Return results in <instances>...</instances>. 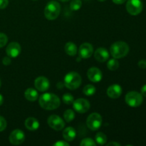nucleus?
<instances>
[{"mask_svg": "<svg viewBox=\"0 0 146 146\" xmlns=\"http://www.w3.org/2000/svg\"><path fill=\"white\" fill-rule=\"evenodd\" d=\"M7 121H6L5 118L4 117L0 115V132L4 131L7 128Z\"/></svg>", "mask_w": 146, "mask_h": 146, "instance_id": "c85d7f7f", "label": "nucleus"}, {"mask_svg": "<svg viewBox=\"0 0 146 146\" xmlns=\"http://www.w3.org/2000/svg\"><path fill=\"white\" fill-rule=\"evenodd\" d=\"M9 139V142L12 145H18L24 143L25 140V135L22 131L19 129H16L11 132Z\"/></svg>", "mask_w": 146, "mask_h": 146, "instance_id": "9d476101", "label": "nucleus"}, {"mask_svg": "<svg viewBox=\"0 0 146 146\" xmlns=\"http://www.w3.org/2000/svg\"><path fill=\"white\" fill-rule=\"evenodd\" d=\"M8 41V37L6 34L0 33V48L4 47Z\"/></svg>", "mask_w": 146, "mask_h": 146, "instance_id": "cd10ccee", "label": "nucleus"}, {"mask_svg": "<svg viewBox=\"0 0 146 146\" xmlns=\"http://www.w3.org/2000/svg\"><path fill=\"white\" fill-rule=\"evenodd\" d=\"M64 49H65L66 53L71 56H74L76 55L77 52H78V48H77L76 45L73 42L66 43L65 47H64Z\"/></svg>", "mask_w": 146, "mask_h": 146, "instance_id": "aec40b11", "label": "nucleus"}, {"mask_svg": "<svg viewBox=\"0 0 146 146\" xmlns=\"http://www.w3.org/2000/svg\"><path fill=\"white\" fill-rule=\"evenodd\" d=\"M24 124H25L26 128L31 131H36L39 128V122L38 121V120L33 117H29L26 119Z\"/></svg>", "mask_w": 146, "mask_h": 146, "instance_id": "f3484780", "label": "nucleus"}, {"mask_svg": "<svg viewBox=\"0 0 146 146\" xmlns=\"http://www.w3.org/2000/svg\"><path fill=\"white\" fill-rule=\"evenodd\" d=\"M107 145H108V146H110V145L120 146V145H121V144L118 143H116V142H111V143H109L107 144Z\"/></svg>", "mask_w": 146, "mask_h": 146, "instance_id": "c9c22d12", "label": "nucleus"}, {"mask_svg": "<svg viewBox=\"0 0 146 146\" xmlns=\"http://www.w3.org/2000/svg\"><path fill=\"white\" fill-rule=\"evenodd\" d=\"M107 67L111 71H115L119 67V62L117 61L116 58H111L107 63Z\"/></svg>", "mask_w": 146, "mask_h": 146, "instance_id": "5701e85b", "label": "nucleus"}, {"mask_svg": "<svg viewBox=\"0 0 146 146\" xmlns=\"http://www.w3.org/2000/svg\"><path fill=\"white\" fill-rule=\"evenodd\" d=\"M9 0H0V9H4L8 6Z\"/></svg>", "mask_w": 146, "mask_h": 146, "instance_id": "c756f323", "label": "nucleus"}, {"mask_svg": "<svg viewBox=\"0 0 146 146\" xmlns=\"http://www.w3.org/2000/svg\"><path fill=\"white\" fill-rule=\"evenodd\" d=\"M110 52L111 56L116 59L123 58L129 52V46L124 41H116L111 45Z\"/></svg>", "mask_w": 146, "mask_h": 146, "instance_id": "f03ea898", "label": "nucleus"}, {"mask_svg": "<svg viewBox=\"0 0 146 146\" xmlns=\"http://www.w3.org/2000/svg\"><path fill=\"white\" fill-rule=\"evenodd\" d=\"M33 1H36V0H33Z\"/></svg>", "mask_w": 146, "mask_h": 146, "instance_id": "a19ab883", "label": "nucleus"}, {"mask_svg": "<svg viewBox=\"0 0 146 146\" xmlns=\"http://www.w3.org/2000/svg\"><path fill=\"white\" fill-rule=\"evenodd\" d=\"M21 51V47L17 42H11L7 46L6 48V53L7 56L11 58H16L19 56Z\"/></svg>", "mask_w": 146, "mask_h": 146, "instance_id": "9b49d317", "label": "nucleus"}, {"mask_svg": "<svg viewBox=\"0 0 146 146\" xmlns=\"http://www.w3.org/2000/svg\"><path fill=\"white\" fill-rule=\"evenodd\" d=\"M38 103H39L40 106L44 109L52 111L59 107L61 101H60V98L55 94L46 93L40 96Z\"/></svg>", "mask_w": 146, "mask_h": 146, "instance_id": "f257e3e1", "label": "nucleus"}, {"mask_svg": "<svg viewBox=\"0 0 146 146\" xmlns=\"http://www.w3.org/2000/svg\"><path fill=\"white\" fill-rule=\"evenodd\" d=\"M11 58H9V56H6L4 58H3L2 59V63L5 66H9L10 64H11Z\"/></svg>", "mask_w": 146, "mask_h": 146, "instance_id": "7c9ffc66", "label": "nucleus"}, {"mask_svg": "<svg viewBox=\"0 0 146 146\" xmlns=\"http://www.w3.org/2000/svg\"><path fill=\"white\" fill-rule=\"evenodd\" d=\"M54 146H69V144L67 143V141H57L56 143L54 144Z\"/></svg>", "mask_w": 146, "mask_h": 146, "instance_id": "2f4dec72", "label": "nucleus"}, {"mask_svg": "<svg viewBox=\"0 0 146 146\" xmlns=\"http://www.w3.org/2000/svg\"><path fill=\"white\" fill-rule=\"evenodd\" d=\"M138 66L141 68H146V60H141V61L138 62Z\"/></svg>", "mask_w": 146, "mask_h": 146, "instance_id": "473e14b6", "label": "nucleus"}, {"mask_svg": "<svg viewBox=\"0 0 146 146\" xmlns=\"http://www.w3.org/2000/svg\"><path fill=\"white\" fill-rule=\"evenodd\" d=\"M143 5L141 0H128L126 9L131 15H138L142 11Z\"/></svg>", "mask_w": 146, "mask_h": 146, "instance_id": "0eeeda50", "label": "nucleus"}, {"mask_svg": "<svg viewBox=\"0 0 146 146\" xmlns=\"http://www.w3.org/2000/svg\"><path fill=\"white\" fill-rule=\"evenodd\" d=\"M113 2L115 3V4H122L126 1V0H112Z\"/></svg>", "mask_w": 146, "mask_h": 146, "instance_id": "f704fd0d", "label": "nucleus"}, {"mask_svg": "<svg viewBox=\"0 0 146 146\" xmlns=\"http://www.w3.org/2000/svg\"><path fill=\"white\" fill-rule=\"evenodd\" d=\"M96 142L98 144V145H104L107 141V137L104 133L99 132L96 135L95 137Z\"/></svg>", "mask_w": 146, "mask_h": 146, "instance_id": "4be33fe9", "label": "nucleus"}, {"mask_svg": "<svg viewBox=\"0 0 146 146\" xmlns=\"http://www.w3.org/2000/svg\"><path fill=\"white\" fill-rule=\"evenodd\" d=\"M59 1H63V2H65V1H69V0H59Z\"/></svg>", "mask_w": 146, "mask_h": 146, "instance_id": "4c0bfd02", "label": "nucleus"}, {"mask_svg": "<svg viewBox=\"0 0 146 146\" xmlns=\"http://www.w3.org/2000/svg\"><path fill=\"white\" fill-rule=\"evenodd\" d=\"M141 94L143 96L146 97V84L141 88Z\"/></svg>", "mask_w": 146, "mask_h": 146, "instance_id": "72a5a7b5", "label": "nucleus"}, {"mask_svg": "<svg viewBox=\"0 0 146 146\" xmlns=\"http://www.w3.org/2000/svg\"><path fill=\"white\" fill-rule=\"evenodd\" d=\"M26 99L29 101H36L38 98V94L36 90L32 88H27L24 93Z\"/></svg>", "mask_w": 146, "mask_h": 146, "instance_id": "6ab92c4d", "label": "nucleus"}, {"mask_svg": "<svg viewBox=\"0 0 146 146\" xmlns=\"http://www.w3.org/2000/svg\"><path fill=\"white\" fill-rule=\"evenodd\" d=\"M125 102L129 106L136 108L142 104L143 98L142 94L136 91H131L125 95Z\"/></svg>", "mask_w": 146, "mask_h": 146, "instance_id": "39448f33", "label": "nucleus"}, {"mask_svg": "<svg viewBox=\"0 0 146 146\" xmlns=\"http://www.w3.org/2000/svg\"><path fill=\"white\" fill-rule=\"evenodd\" d=\"M94 53L93 46L89 43H84L81 44L78 49V54L81 58H88Z\"/></svg>", "mask_w": 146, "mask_h": 146, "instance_id": "f8f14e48", "label": "nucleus"}, {"mask_svg": "<svg viewBox=\"0 0 146 146\" xmlns=\"http://www.w3.org/2000/svg\"><path fill=\"white\" fill-rule=\"evenodd\" d=\"M3 102H4V98H3V96L1 94H0V106L2 105Z\"/></svg>", "mask_w": 146, "mask_h": 146, "instance_id": "e433bc0d", "label": "nucleus"}, {"mask_svg": "<svg viewBox=\"0 0 146 146\" xmlns=\"http://www.w3.org/2000/svg\"><path fill=\"white\" fill-rule=\"evenodd\" d=\"M76 136V132L72 127H67L63 131V137L68 142H71L74 141Z\"/></svg>", "mask_w": 146, "mask_h": 146, "instance_id": "a211bd4d", "label": "nucleus"}, {"mask_svg": "<svg viewBox=\"0 0 146 146\" xmlns=\"http://www.w3.org/2000/svg\"><path fill=\"white\" fill-rule=\"evenodd\" d=\"M81 76L75 71H71L64 77V86L70 90H76L81 86Z\"/></svg>", "mask_w": 146, "mask_h": 146, "instance_id": "7ed1b4c3", "label": "nucleus"}, {"mask_svg": "<svg viewBox=\"0 0 146 146\" xmlns=\"http://www.w3.org/2000/svg\"><path fill=\"white\" fill-rule=\"evenodd\" d=\"M82 7L81 0H72L70 4V9L72 11H78Z\"/></svg>", "mask_w": 146, "mask_h": 146, "instance_id": "393cba45", "label": "nucleus"}, {"mask_svg": "<svg viewBox=\"0 0 146 146\" xmlns=\"http://www.w3.org/2000/svg\"><path fill=\"white\" fill-rule=\"evenodd\" d=\"M61 5L56 1H51L46 4L44 9V15L48 20H54L59 16Z\"/></svg>", "mask_w": 146, "mask_h": 146, "instance_id": "20e7f679", "label": "nucleus"}, {"mask_svg": "<svg viewBox=\"0 0 146 146\" xmlns=\"http://www.w3.org/2000/svg\"><path fill=\"white\" fill-rule=\"evenodd\" d=\"M98 1H106V0H98Z\"/></svg>", "mask_w": 146, "mask_h": 146, "instance_id": "58836bf2", "label": "nucleus"}, {"mask_svg": "<svg viewBox=\"0 0 146 146\" xmlns=\"http://www.w3.org/2000/svg\"><path fill=\"white\" fill-rule=\"evenodd\" d=\"M122 88L118 84L111 85L107 89V95H108V96L110 97L111 98H113V99L119 98L121 94H122Z\"/></svg>", "mask_w": 146, "mask_h": 146, "instance_id": "2eb2a0df", "label": "nucleus"}, {"mask_svg": "<svg viewBox=\"0 0 146 146\" xmlns=\"http://www.w3.org/2000/svg\"><path fill=\"white\" fill-rule=\"evenodd\" d=\"M87 76L88 79L94 83L99 82L102 79V72L101 70L96 67H91L88 70L87 72Z\"/></svg>", "mask_w": 146, "mask_h": 146, "instance_id": "4468645a", "label": "nucleus"}, {"mask_svg": "<svg viewBox=\"0 0 146 146\" xmlns=\"http://www.w3.org/2000/svg\"><path fill=\"white\" fill-rule=\"evenodd\" d=\"M86 125L91 131H97L102 125V117L98 113H93L90 114L86 120Z\"/></svg>", "mask_w": 146, "mask_h": 146, "instance_id": "423d86ee", "label": "nucleus"}, {"mask_svg": "<svg viewBox=\"0 0 146 146\" xmlns=\"http://www.w3.org/2000/svg\"><path fill=\"white\" fill-rule=\"evenodd\" d=\"M1 80H0V87H1Z\"/></svg>", "mask_w": 146, "mask_h": 146, "instance_id": "ea45409f", "label": "nucleus"}, {"mask_svg": "<svg viewBox=\"0 0 146 146\" xmlns=\"http://www.w3.org/2000/svg\"><path fill=\"white\" fill-rule=\"evenodd\" d=\"M73 107L76 112L85 113L90 109V103L85 98H78L73 103Z\"/></svg>", "mask_w": 146, "mask_h": 146, "instance_id": "1a4fd4ad", "label": "nucleus"}, {"mask_svg": "<svg viewBox=\"0 0 146 146\" xmlns=\"http://www.w3.org/2000/svg\"><path fill=\"white\" fill-rule=\"evenodd\" d=\"M48 125L55 131H61L65 127V123L58 115H51L48 118Z\"/></svg>", "mask_w": 146, "mask_h": 146, "instance_id": "6e6552de", "label": "nucleus"}, {"mask_svg": "<svg viewBox=\"0 0 146 146\" xmlns=\"http://www.w3.org/2000/svg\"><path fill=\"white\" fill-rule=\"evenodd\" d=\"M62 100L64 104H67V105H71L74 103V98L71 94H65L62 96Z\"/></svg>", "mask_w": 146, "mask_h": 146, "instance_id": "a878e982", "label": "nucleus"}, {"mask_svg": "<svg viewBox=\"0 0 146 146\" xmlns=\"http://www.w3.org/2000/svg\"><path fill=\"white\" fill-rule=\"evenodd\" d=\"M96 91V87L94 86L91 85V84H88V85L86 86L84 88V90H83V92L87 96H91L94 95V94Z\"/></svg>", "mask_w": 146, "mask_h": 146, "instance_id": "412c9836", "label": "nucleus"}, {"mask_svg": "<svg viewBox=\"0 0 146 146\" xmlns=\"http://www.w3.org/2000/svg\"><path fill=\"white\" fill-rule=\"evenodd\" d=\"M34 86L38 91L44 92L48 89L50 86V83L48 78L46 77L39 76L36 78L35 81H34Z\"/></svg>", "mask_w": 146, "mask_h": 146, "instance_id": "ddd939ff", "label": "nucleus"}, {"mask_svg": "<svg viewBox=\"0 0 146 146\" xmlns=\"http://www.w3.org/2000/svg\"><path fill=\"white\" fill-rule=\"evenodd\" d=\"M64 118L66 122H71L75 118V113L74 111L71 109H68L64 112Z\"/></svg>", "mask_w": 146, "mask_h": 146, "instance_id": "b1692460", "label": "nucleus"}, {"mask_svg": "<svg viewBox=\"0 0 146 146\" xmlns=\"http://www.w3.org/2000/svg\"><path fill=\"white\" fill-rule=\"evenodd\" d=\"M81 146H96V143L95 141L93 139L89 138H84L81 141V143H80Z\"/></svg>", "mask_w": 146, "mask_h": 146, "instance_id": "bb28decb", "label": "nucleus"}, {"mask_svg": "<svg viewBox=\"0 0 146 146\" xmlns=\"http://www.w3.org/2000/svg\"><path fill=\"white\" fill-rule=\"evenodd\" d=\"M94 57L99 62H105L109 58V53L105 48H98L94 53Z\"/></svg>", "mask_w": 146, "mask_h": 146, "instance_id": "dca6fc26", "label": "nucleus"}]
</instances>
